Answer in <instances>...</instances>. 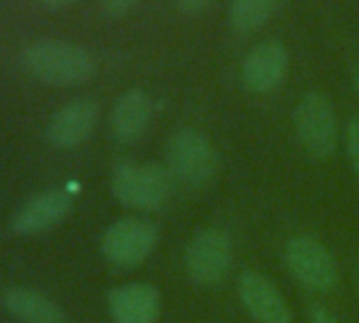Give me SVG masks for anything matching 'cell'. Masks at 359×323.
<instances>
[{
	"mask_svg": "<svg viewBox=\"0 0 359 323\" xmlns=\"http://www.w3.org/2000/svg\"><path fill=\"white\" fill-rule=\"evenodd\" d=\"M20 64L34 78L57 87L83 85L95 74L93 55L85 47L62 39L28 43L20 53Z\"/></svg>",
	"mask_w": 359,
	"mask_h": 323,
	"instance_id": "obj_1",
	"label": "cell"
},
{
	"mask_svg": "<svg viewBox=\"0 0 359 323\" xmlns=\"http://www.w3.org/2000/svg\"><path fill=\"white\" fill-rule=\"evenodd\" d=\"M165 167L180 184L205 188L218 176V154L205 133L193 127H182L167 139Z\"/></svg>",
	"mask_w": 359,
	"mask_h": 323,
	"instance_id": "obj_2",
	"label": "cell"
},
{
	"mask_svg": "<svg viewBox=\"0 0 359 323\" xmlns=\"http://www.w3.org/2000/svg\"><path fill=\"white\" fill-rule=\"evenodd\" d=\"M114 199L135 212L161 209L173 188V178L158 163H121L110 182Z\"/></svg>",
	"mask_w": 359,
	"mask_h": 323,
	"instance_id": "obj_3",
	"label": "cell"
},
{
	"mask_svg": "<svg viewBox=\"0 0 359 323\" xmlns=\"http://www.w3.org/2000/svg\"><path fill=\"white\" fill-rule=\"evenodd\" d=\"M294 129L302 150L317 160L330 158L338 148V118L330 97L306 91L294 108Z\"/></svg>",
	"mask_w": 359,
	"mask_h": 323,
	"instance_id": "obj_4",
	"label": "cell"
},
{
	"mask_svg": "<svg viewBox=\"0 0 359 323\" xmlns=\"http://www.w3.org/2000/svg\"><path fill=\"white\" fill-rule=\"evenodd\" d=\"M233 258L235 252L231 237L220 228H203L191 239L187 247V275L201 287H216L231 275Z\"/></svg>",
	"mask_w": 359,
	"mask_h": 323,
	"instance_id": "obj_5",
	"label": "cell"
},
{
	"mask_svg": "<svg viewBox=\"0 0 359 323\" xmlns=\"http://www.w3.org/2000/svg\"><path fill=\"white\" fill-rule=\"evenodd\" d=\"M285 266L311 291H332L338 283V264L330 249L313 237L300 235L285 245Z\"/></svg>",
	"mask_w": 359,
	"mask_h": 323,
	"instance_id": "obj_6",
	"label": "cell"
},
{
	"mask_svg": "<svg viewBox=\"0 0 359 323\" xmlns=\"http://www.w3.org/2000/svg\"><path fill=\"white\" fill-rule=\"evenodd\" d=\"M158 243V231L144 218H123L102 237L104 258L118 268H135L150 258Z\"/></svg>",
	"mask_w": 359,
	"mask_h": 323,
	"instance_id": "obj_7",
	"label": "cell"
},
{
	"mask_svg": "<svg viewBox=\"0 0 359 323\" xmlns=\"http://www.w3.org/2000/svg\"><path fill=\"white\" fill-rule=\"evenodd\" d=\"M290 68V53L277 39L260 41L241 64V81L252 93H271L277 89Z\"/></svg>",
	"mask_w": 359,
	"mask_h": 323,
	"instance_id": "obj_8",
	"label": "cell"
},
{
	"mask_svg": "<svg viewBox=\"0 0 359 323\" xmlns=\"http://www.w3.org/2000/svg\"><path fill=\"white\" fill-rule=\"evenodd\" d=\"M100 118V106L93 99L81 97L62 106L47 123L45 135L57 148H74L89 139Z\"/></svg>",
	"mask_w": 359,
	"mask_h": 323,
	"instance_id": "obj_9",
	"label": "cell"
},
{
	"mask_svg": "<svg viewBox=\"0 0 359 323\" xmlns=\"http://www.w3.org/2000/svg\"><path fill=\"white\" fill-rule=\"evenodd\" d=\"M72 209V195L55 188L26 201L13 216L11 226L18 235H41L55 228Z\"/></svg>",
	"mask_w": 359,
	"mask_h": 323,
	"instance_id": "obj_10",
	"label": "cell"
},
{
	"mask_svg": "<svg viewBox=\"0 0 359 323\" xmlns=\"http://www.w3.org/2000/svg\"><path fill=\"white\" fill-rule=\"evenodd\" d=\"M239 298L258 323H290L292 312L277 285L256 270H245L239 279Z\"/></svg>",
	"mask_w": 359,
	"mask_h": 323,
	"instance_id": "obj_11",
	"label": "cell"
},
{
	"mask_svg": "<svg viewBox=\"0 0 359 323\" xmlns=\"http://www.w3.org/2000/svg\"><path fill=\"white\" fill-rule=\"evenodd\" d=\"M154 114L152 97L144 89H127L123 91L110 110V133L118 144H133L137 142Z\"/></svg>",
	"mask_w": 359,
	"mask_h": 323,
	"instance_id": "obj_12",
	"label": "cell"
},
{
	"mask_svg": "<svg viewBox=\"0 0 359 323\" xmlns=\"http://www.w3.org/2000/svg\"><path fill=\"white\" fill-rule=\"evenodd\" d=\"M108 310L114 323H156L161 294L148 283H129L110 291Z\"/></svg>",
	"mask_w": 359,
	"mask_h": 323,
	"instance_id": "obj_13",
	"label": "cell"
},
{
	"mask_svg": "<svg viewBox=\"0 0 359 323\" xmlns=\"http://www.w3.org/2000/svg\"><path fill=\"white\" fill-rule=\"evenodd\" d=\"M5 308L24 323H66V315L57 302L30 287H11L3 296Z\"/></svg>",
	"mask_w": 359,
	"mask_h": 323,
	"instance_id": "obj_14",
	"label": "cell"
},
{
	"mask_svg": "<svg viewBox=\"0 0 359 323\" xmlns=\"http://www.w3.org/2000/svg\"><path fill=\"white\" fill-rule=\"evenodd\" d=\"M279 0H231L229 24L239 34L262 28L275 13Z\"/></svg>",
	"mask_w": 359,
	"mask_h": 323,
	"instance_id": "obj_15",
	"label": "cell"
},
{
	"mask_svg": "<svg viewBox=\"0 0 359 323\" xmlns=\"http://www.w3.org/2000/svg\"><path fill=\"white\" fill-rule=\"evenodd\" d=\"M344 146H346V154H348V160H351V167H353L355 176L359 178V114L353 116L346 123Z\"/></svg>",
	"mask_w": 359,
	"mask_h": 323,
	"instance_id": "obj_16",
	"label": "cell"
},
{
	"mask_svg": "<svg viewBox=\"0 0 359 323\" xmlns=\"http://www.w3.org/2000/svg\"><path fill=\"white\" fill-rule=\"evenodd\" d=\"M137 0H102V9L108 18H123L135 7Z\"/></svg>",
	"mask_w": 359,
	"mask_h": 323,
	"instance_id": "obj_17",
	"label": "cell"
},
{
	"mask_svg": "<svg viewBox=\"0 0 359 323\" xmlns=\"http://www.w3.org/2000/svg\"><path fill=\"white\" fill-rule=\"evenodd\" d=\"M216 0H173V7L184 15H199Z\"/></svg>",
	"mask_w": 359,
	"mask_h": 323,
	"instance_id": "obj_18",
	"label": "cell"
},
{
	"mask_svg": "<svg viewBox=\"0 0 359 323\" xmlns=\"http://www.w3.org/2000/svg\"><path fill=\"white\" fill-rule=\"evenodd\" d=\"M311 321L313 323H338L325 308H313L311 312Z\"/></svg>",
	"mask_w": 359,
	"mask_h": 323,
	"instance_id": "obj_19",
	"label": "cell"
},
{
	"mask_svg": "<svg viewBox=\"0 0 359 323\" xmlns=\"http://www.w3.org/2000/svg\"><path fill=\"white\" fill-rule=\"evenodd\" d=\"M43 3H45L47 7H53V9H57V7H66V5H70L72 0H43Z\"/></svg>",
	"mask_w": 359,
	"mask_h": 323,
	"instance_id": "obj_20",
	"label": "cell"
},
{
	"mask_svg": "<svg viewBox=\"0 0 359 323\" xmlns=\"http://www.w3.org/2000/svg\"><path fill=\"white\" fill-rule=\"evenodd\" d=\"M353 89H355V95H357V99H359V64H357L355 70H353Z\"/></svg>",
	"mask_w": 359,
	"mask_h": 323,
	"instance_id": "obj_21",
	"label": "cell"
}]
</instances>
